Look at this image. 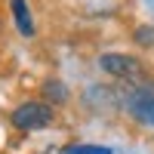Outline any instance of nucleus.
<instances>
[{"mask_svg":"<svg viewBox=\"0 0 154 154\" xmlns=\"http://www.w3.org/2000/svg\"><path fill=\"white\" fill-rule=\"evenodd\" d=\"M9 120L16 130L22 133H34V130H43V126L53 123V108L46 102H22V105L9 114Z\"/></svg>","mask_w":154,"mask_h":154,"instance_id":"f257e3e1","label":"nucleus"},{"mask_svg":"<svg viewBox=\"0 0 154 154\" xmlns=\"http://www.w3.org/2000/svg\"><path fill=\"white\" fill-rule=\"evenodd\" d=\"M43 96H46V99H53V102H65V99H68L65 86H62L59 80H49V83L43 86Z\"/></svg>","mask_w":154,"mask_h":154,"instance_id":"39448f33","label":"nucleus"},{"mask_svg":"<svg viewBox=\"0 0 154 154\" xmlns=\"http://www.w3.org/2000/svg\"><path fill=\"white\" fill-rule=\"evenodd\" d=\"M65 154H111V148H102V145H68Z\"/></svg>","mask_w":154,"mask_h":154,"instance_id":"423d86ee","label":"nucleus"},{"mask_svg":"<svg viewBox=\"0 0 154 154\" xmlns=\"http://www.w3.org/2000/svg\"><path fill=\"white\" fill-rule=\"evenodd\" d=\"M99 65H102V71L111 74V77H126V80L142 77V65H139V59L123 56V53H105V56L99 59Z\"/></svg>","mask_w":154,"mask_h":154,"instance_id":"f03ea898","label":"nucleus"},{"mask_svg":"<svg viewBox=\"0 0 154 154\" xmlns=\"http://www.w3.org/2000/svg\"><path fill=\"white\" fill-rule=\"evenodd\" d=\"M133 40L139 46H154V28L151 25H139V28L133 31Z\"/></svg>","mask_w":154,"mask_h":154,"instance_id":"20e7f679","label":"nucleus"},{"mask_svg":"<svg viewBox=\"0 0 154 154\" xmlns=\"http://www.w3.org/2000/svg\"><path fill=\"white\" fill-rule=\"evenodd\" d=\"M9 9H12V19H16V28H19V34L31 37V34H34V19H31V9H28V3H25V0H9Z\"/></svg>","mask_w":154,"mask_h":154,"instance_id":"7ed1b4c3","label":"nucleus"}]
</instances>
